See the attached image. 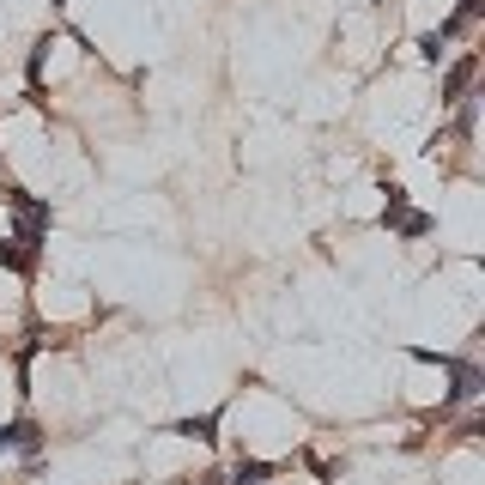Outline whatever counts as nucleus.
<instances>
[{
  "label": "nucleus",
  "mask_w": 485,
  "mask_h": 485,
  "mask_svg": "<svg viewBox=\"0 0 485 485\" xmlns=\"http://www.w3.org/2000/svg\"><path fill=\"white\" fill-rule=\"evenodd\" d=\"M0 455H31V461H37V455H43V431L31 419L0 424Z\"/></svg>",
  "instance_id": "obj_1"
},
{
  "label": "nucleus",
  "mask_w": 485,
  "mask_h": 485,
  "mask_svg": "<svg viewBox=\"0 0 485 485\" xmlns=\"http://www.w3.org/2000/svg\"><path fill=\"white\" fill-rule=\"evenodd\" d=\"M443 370L455 376V388H449V406H467V401H480V388H485V370H480V364H461V358H449Z\"/></svg>",
  "instance_id": "obj_2"
},
{
  "label": "nucleus",
  "mask_w": 485,
  "mask_h": 485,
  "mask_svg": "<svg viewBox=\"0 0 485 485\" xmlns=\"http://www.w3.org/2000/svg\"><path fill=\"white\" fill-rule=\"evenodd\" d=\"M473 73H480V61H473V55L455 61V67H449V80H443V103H461L467 85H473Z\"/></svg>",
  "instance_id": "obj_3"
},
{
  "label": "nucleus",
  "mask_w": 485,
  "mask_h": 485,
  "mask_svg": "<svg viewBox=\"0 0 485 485\" xmlns=\"http://www.w3.org/2000/svg\"><path fill=\"white\" fill-rule=\"evenodd\" d=\"M0 262H6V267H19V273H31V262H37V249H31L24 237H6V242H0Z\"/></svg>",
  "instance_id": "obj_4"
},
{
  "label": "nucleus",
  "mask_w": 485,
  "mask_h": 485,
  "mask_svg": "<svg viewBox=\"0 0 485 485\" xmlns=\"http://www.w3.org/2000/svg\"><path fill=\"white\" fill-rule=\"evenodd\" d=\"M213 431H219V413H201V419H182L176 424V437H195V443H219Z\"/></svg>",
  "instance_id": "obj_5"
},
{
  "label": "nucleus",
  "mask_w": 485,
  "mask_h": 485,
  "mask_svg": "<svg viewBox=\"0 0 485 485\" xmlns=\"http://www.w3.org/2000/svg\"><path fill=\"white\" fill-rule=\"evenodd\" d=\"M267 480H273V467L267 461H237L231 467V485H267Z\"/></svg>",
  "instance_id": "obj_6"
},
{
  "label": "nucleus",
  "mask_w": 485,
  "mask_h": 485,
  "mask_svg": "<svg viewBox=\"0 0 485 485\" xmlns=\"http://www.w3.org/2000/svg\"><path fill=\"white\" fill-rule=\"evenodd\" d=\"M395 231H401V237H424V231H431V219H424V213H395Z\"/></svg>",
  "instance_id": "obj_7"
},
{
  "label": "nucleus",
  "mask_w": 485,
  "mask_h": 485,
  "mask_svg": "<svg viewBox=\"0 0 485 485\" xmlns=\"http://www.w3.org/2000/svg\"><path fill=\"white\" fill-rule=\"evenodd\" d=\"M443 43H449L443 31H424V37H419V55H424V61H437V55H443Z\"/></svg>",
  "instance_id": "obj_8"
},
{
  "label": "nucleus",
  "mask_w": 485,
  "mask_h": 485,
  "mask_svg": "<svg viewBox=\"0 0 485 485\" xmlns=\"http://www.w3.org/2000/svg\"><path fill=\"white\" fill-rule=\"evenodd\" d=\"M201 485H224V473H206V480H201Z\"/></svg>",
  "instance_id": "obj_9"
}]
</instances>
